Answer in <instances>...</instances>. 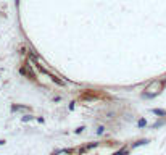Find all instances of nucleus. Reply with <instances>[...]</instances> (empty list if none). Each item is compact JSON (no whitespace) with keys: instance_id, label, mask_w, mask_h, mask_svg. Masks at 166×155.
I'll list each match as a JSON object with an SVG mask.
<instances>
[]
</instances>
